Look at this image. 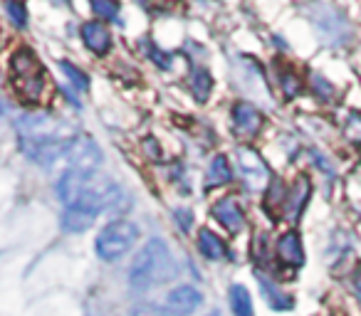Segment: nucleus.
<instances>
[{
    "label": "nucleus",
    "instance_id": "393cba45",
    "mask_svg": "<svg viewBox=\"0 0 361 316\" xmlns=\"http://www.w3.org/2000/svg\"><path fill=\"white\" fill-rule=\"evenodd\" d=\"M312 84H314V91H319V94H322V99H331V94H334V87H331L329 82H324V77L314 75Z\"/></svg>",
    "mask_w": 361,
    "mask_h": 316
},
{
    "label": "nucleus",
    "instance_id": "6ab92c4d",
    "mask_svg": "<svg viewBox=\"0 0 361 316\" xmlns=\"http://www.w3.org/2000/svg\"><path fill=\"white\" fill-rule=\"evenodd\" d=\"M211 87H213V80L206 70H198L193 75V94H196L198 101H206L208 94H211Z\"/></svg>",
    "mask_w": 361,
    "mask_h": 316
},
{
    "label": "nucleus",
    "instance_id": "2eb2a0df",
    "mask_svg": "<svg viewBox=\"0 0 361 316\" xmlns=\"http://www.w3.org/2000/svg\"><path fill=\"white\" fill-rule=\"evenodd\" d=\"M257 282H260V289H262V296L267 299V304L272 306L275 311H287L295 306V301H292L290 294H285L282 289H277L272 282H267L262 274H257Z\"/></svg>",
    "mask_w": 361,
    "mask_h": 316
},
{
    "label": "nucleus",
    "instance_id": "f3484780",
    "mask_svg": "<svg viewBox=\"0 0 361 316\" xmlns=\"http://www.w3.org/2000/svg\"><path fill=\"white\" fill-rule=\"evenodd\" d=\"M231 178H233V171H231V166H228V158L218 153L211 161V166H208V188L226 186V183H231Z\"/></svg>",
    "mask_w": 361,
    "mask_h": 316
},
{
    "label": "nucleus",
    "instance_id": "bb28decb",
    "mask_svg": "<svg viewBox=\"0 0 361 316\" xmlns=\"http://www.w3.org/2000/svg\"><path fill=\"white\" fill-rule=\"evenodd\" d=\"M356 299L361 301V277H359V279H356Z\"/></svg>",
    "mask_w": 361,
    "mask_h": 316
},
{
    "label": "nucleus",
    "instance_id": "a878e982",
    "mask_svg": "<svg viewBox=\"0 0 361 316\" xmlns=\"http://www.w3.org/2000/svg\"><path fill=\"white\" fill-rule=\"evenodd\" d=\"M282 87H285L287 96H295L297 91H300V82H297L295 75H285V77H282Z\"/></svg>",
    "mask_w": 361,
    "mask_h": 316
},
{
    "label": "nucleus",
    "instance_id": "4be33fe9",
    "mask_svg": "<svg viewBox=\"0 0 361 316\" xmlns=\"http://www.w3.org/2000/svg\"><path fill=\"white\" fill-rule=\"evenodd\" d=\"M344 134L349 141H354V144H361V114H349V119H346V126H344Z\"/></svg>",
    "mask_w": 361,
    "mask_h": 316
},
{
    "label": "nucleus",
    "instance_id": "1a4fd4ad",
    "mask_svg": "<svg viewBox=\"0 0 361 316\" xmlns=\"http://www.w3.org/2000/svg\"><path fill=\"white\" fill-rule=\"evenodd\" d=\"M213 217H216L228 232H233V235H238V232L245 227V213H243L240 203L233 196L221 198V201L213 206Z\"/></svg>",
    "mask_w": 361,
    "mask_h": 316
},
{
    "label": "nucleus",
    "instance_id": "7ed1b4c3",
    "mask_svg": "<svg viewBox=\"0 0 361 316\" xmlns=\"http://www.w3.org/2000/svg\"><path fill=\"white\" fill-rule=\"evenodd\" d=\"M173 270L176 262L169 245L164 240H149L131 265L129 282L134 289H149V286L164 284L166 279H171Z\"/></svg>",
    "mask_w": 361,
    "mask_h": 316
},
{
    "label": "nucleus",
    "instance_id": "0eeeda50",
    "mask_svg": "<svg viewBox=\"0 0 361 316\" xmlns=\"http://www.w3.org/2000/svg\"><path fill=\"white\" fill-rule=\"evenodd\" d=\"M238 171H240V176L245 178L252 188L262 186V183L270 178V168L262 161V156L252 148H245V146L238 148Z\"/></svg>",
    "mask_w": 361,
    "mask_h": 316
},
{
    "label": "nucleus",
    "instance_id": "412c9836",
    "mask_svg": "<svg viewBox=\"0 0 361 316\" xmlns=\"http://www.w3.org/2000/svg\"><path fill=\"white\" fill-rule=\"evenodd\" d=\"M60 67H62V72L70 77V82L77 87V89H87V87H90V80H87V75L82 70H77L75 65H70V62H60Z\"/></svg>",
    "mask_w": 361,
    "mask_h": 316
},
{
    "label": "nucleus",
    "instance_id": "9b49d317",
    "mask_svg": "<svg viewBox=\"0 0 361 316\" xmlns=\"http://www.w3.org/2000/svg\"><path fill=\"white\" fill-rule=\"evenodd\" d=\"M82 40H85V45L90 47L94 55H106L111 47V35L109 30H106L102 23L92 20V23H85V27H82Z\"/></svg>",
    "mask_w": 361,
    "mask_h": 316
},
{
    "label": "nucleus",
    "instance_id": "4468645a",
    "mask_svg": "<svg viewBox=\"0 0 361 316\" xmlns=\"http://www.w3.org/2000/svg\"><path fill=\"white\" fill-rule=\"evenodd\" d=\"M97 213L87 210V208H65V215H62V227L67 232H85L87 227H92Z\"/></svg>",
    "mask_w": 361,
    "mask_h": 316
},
{
    "label": "nucleus",
    "instance_id": "9d476101",
    "mask_svg": "<svg viewBox=\"0 0 361 316\" xmlns=\"http://www.w3.org/2000/svg\"><path fill=\"white\" fill-rule=\"evenodd\" d=\"M166 301H169L171 311H176V314H193V311L203 304V296H201V291H198L196 286L178 284V286H173V289L169 291Z\"/></svg>",
    "mask_w": 361,
    "mask_h": 316
},
{
    "label": "nucleus",
    "instance_id": "aec40b11",
    "mask_svg": "<svg viewBox=\"0 0 361 316\" xmlns=\"http://www.w3.org/2000/svg\"><path fill=\"white\" fill-rule=\"evenodd\" d=\"M92 3V11L97 13L99 18L104 20H119V6H116L114 0H90Z\"/></svg>",
    "mask_w": 361,
    "mask_h": 316
},
{
    "label": "nucleus",
    "instance_id": "f8f14e48",
    "mask_svg": "<svg viewBox=\"0 0 361 316\" xmlns=\"http://www.w3.org/2000/svg\"><path fill=\"white\" fill-rule=\"evenodd\" d=\"M277 257L290 267H300L305 262V247H302V240L297 232H285L277 240Z\"/></svg>",
    "mask_w": 361,
    "mask_h": 316
},
{
    "label": "nucleus",
    "instance_id": "20e7f679",
    "mask_svg": "<svg viewBox=\"0 0 361 316\" xmlns=\"http://www.w3.org/2000/svg\"><path fill=\"white\" fill-rule=\"evenodd\" d=\"M11 75L18 96H23L25 101H40L42 87H45V72H42L35 52L25 50V47L18 50L11 60Z\"/></svg>",
    "mask_w": 361,
    "mask_h": 316
},
{
    "label": "nucleus",
    "instance_id": "f03ea898",
    "mask_svg": "<svg viewBox=\"0 0 361 316\" xmlns=\"http://www.w3.org/2000/svg\"><path fill=\"white\" fill-rule=\"evenodd\" d=\"M57 198L65 208H87L99 215V210L119 203L121 188L102 173L65 171L57 181Z\"/></svg>",
    "mask_w": 361,
    "mask_h": 316
},
{
    "label": "nucleus",
    "instance_id": "b1692460",
    "mask_svg": "<svg viewBox=\"0 0 361 316\" xmlns=\"http://www.w3.org/2000/svg\"><path fill=\"white\" fill-rule=\"evenodd\" d=\"M131 316H173V314H169V311L159 309L154 304H139L131 309Z\"/></svg>",
    "mask_w": 361,
    "mask_h": 316
},
{
    "label": "nucleus",
    "instance_id": "dca6fc26",
    "mask_svg": "<svg viewBox=\"0 0 361 316\" xmlns=\"http://www.w3.org/2000/svg\"><path fill=\"white\" fill-rule=\"evenodd\" d=\"M198 250H201V255L206 257V260H223V257L228 255L223 240L216 235V232H211V230H201V232H198Z\"/></svg>",
    "mask_w": 361,
    "mask_h": 316
},
{
    "label": "nucleus",
    "instance_id": "f257e3e1",
    "mask_svg": "<svg viewBox=\"0 0 361 316\" xmlns=\"http://www.w3.org/2000/svg\"><path fill=\"white\" fill-rule=\"evenodd\" d=\"M77 139L80 134L75 126L50 114H30L18 121V144L23 153L40 166L65 158Z\"/></svg>",
    "mask_w": 361,
    "mask_h": 316
},
{
    "label": "nucleus",
    "instance_id": "423d86ee",
    "mask_svg": "<svg viewBox=\"0 0 361 316\" xmlns=\"http://www.w3.org/2000/svg\"><path fill=\"white\" fill-rule=\"evenodd\" d=\"M67 171H85V173H97V168L102 166V151L90 136H80L72 144V148L67 151Z\"/></svg>",
    "mask_w": 361,
    "mask_h": 316
},
{
    "label": "nucleus",
    "instance_id": "6e6552de",
    "mask_svg": "<svg viewBox=\"0 0 361 316\" xmlns=\"http://www.w3.org/2000/svg\"><path fill=\"white\" fill-rule=\"evenodd\" d=\"M262 124H265V116H262V111L257 109V106H252L250 101H238V104L233 106V126H235V131L240 136L252 139V136L262 129Z\"/></svg>",
    "mask_w": 361,
    "mask_h": 316
},
{
    "label": "nucleus",
    "instance_id": "a211bd4d",
    "mask_svg": "<svg viewBox=\"0 0 361 316\" xmlns=\"http://www.w3.org/2000/svg\"><path fill=\"white\" fill-rule=\"evenodd\" d=\"M231 309L233 316H252V299L243 284L231 286Z\"/></svg>",
    "mask_w": 361,
    "mask_h": 316
},
{
    "label": "nucleus",
    "instance_id": "39448f33",
    "mask_svg": "<svg viewBox=\"0 0 361 316\" xmlns=\"http://www.w3.org/2000/svg\"><path fill=\"white\" fill-rule=\"evenodd\" d=\"M136 237H139V227H136L134 222L116 220V222H111V225H106L104 230L97 235L94 250H97V255H99V260L114 262L134 247Z\"/></svg>",
    "mask_w": 361,
    "mask_h": 316
},
{
    "label": "nucleus",
    "instance_id": "5701e85b",
    "mask_svg": "<svg viewBox=\"0 0 361 316\" xmlns=\"http://www.w3.org/2000/svg\"><path fill=\"white\" fill-rule=\"evenodd\" d=\"M6 11H8V15H11V20L16 23L18 27H25V23H27V13H25V8L18 3V0H8L6 3Z\"/></svg>",
    "mask_w": 361,
    "mask_h": 316
},
{
    "label": "nucleus",
    "instance_id": "ddd939ff",
    "mask_svg": "<svg viewBox=\"0 0 361 316\" xmlns=\"http://www.w3.org/2000/svg\"><path fill=\"white\" fill-rule=\"evenodd\" d=\"M310 193H312L310 178L300 176V178H297V183H295V188L287 193L285 213H282V215H287L290 220H297V217H300V213H302V208H305L307 198H310Z\"/></svg>",
    "mask_w": 361,
    "mask_h": 316
}]
</instances>
